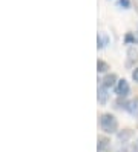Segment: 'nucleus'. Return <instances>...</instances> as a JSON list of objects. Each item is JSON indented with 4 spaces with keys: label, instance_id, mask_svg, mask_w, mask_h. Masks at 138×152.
Returning a JSON list of instances; mask_svg holds the SVG:
<instances>
[{
    "label": "nucleus",
    "instance_id": "f257e3e1",
    "mask_svg": "<svg viewBox=\"0 0 138 152\" xmlns=\"http://www.w3.org/2000/svg\"><path fill=\"white\" fill-rule=\"evenodd\" d=\"M100 126L106 134H114L118 129V121L114 115L110 114H103L100 117Z\"/></svg>",
    "mask_w": 138,
    "mask_h": 152
},
{
    "label": "nucleus",
    "instance_id": "f03ea898",
    "mask_svg": "<svg viewBox=\"0 0 138 152\" xmlns=\"http://www.w3.org/2000/svg\"><path fill=\"white\" fill-rule=\"evenodd\" d=\"M129 91H131V88H129V83L126 82V80H120V82L117 83V94L120 97H126L129 94Z\"/></svg>",
    "mask_w": 138,
    "mask_h": 152
},
{
    "label": "nucleus",
    "instance_id": "7ed1b4c3",
    "mask_svg": "<svg viewBox=\"0 0 138 152\" xmlns=\"http://www.w3.org/2000/svg\"><path fill=\"white\" fill-rule=\"evenodd\" d=\"M126 109L129 111V114H131V115L137 117V115H138V98H134V100L129 102L127 106H126Z\"/></svg>",
    "mask_w": 138,
    "mask_h": 152
},
{
    "label": "nucleus",
    "instance_id": "20e7f679",
    "mask_svg": "<svg viewBox=\"0 0 138 152\" xmlns=\"http://www.w3.org/2000/svg\"><path fill=\"white\" fill-rule=\"evenodd\" d=\"M117 82V75L115 74H107L104 78H103V86L104 88H112Z\"/></svg>",
    "mask_w": 138,
    "mask_h": 152
},
{
    "label": "nucleus",
    "instance_id": "39448f33",
    "mask_svg": "<svg viewBox=\"0 0 138 152\" xmlns=\"http://www.w3.org/2000/svg\"><path fill=\"white\" fill-rule=\"evenodd\" d=\"M132 135H134V132H132L131 129H124L123 132H118V140L123 141V143H126Z\"/></svg>",
    "mask_w": 138,
    "mask_h": 152
},
{
    "label": "nucleus",
    "instance_id": "423d86ee",
    "mask_svg": "<svg viewBox=\"0 0 138 152\" xmlns=\"http://www.w3.org/2000/svg\"><path fill=\"white\" fill-rule=\"evenodd\" d=\"M106 100H107V88L101 86V88L98 89V102H100L101 104H104Z\"/></svg>",
    "mask_w": 138,
    "mask_h": 152
},
{
    "label": "nucleus",
    "instance_id": "0eeeda50",
    "mask_svg": "<svg viewBox=\"0 0 138 152\" xmlns=\"http://www.w3.org/2000/svg\"><path fill=\"white\" fill-rule=\"evenodd\" d=\"M109 146V140L106 137H98V151H104Z\"/></svg>",
    "mask_w": 138,
    "mask_h": 152
},
{
    "label": "nucleus",
    "instance_id": "6e6552de",
    "mask_svg": "<svg viewBox=\"0 0 138 152\" xmlns=\"http://www.w3.org/2000/svg\"><path fill=\"white\" fill-rule=\"evenodd\" d=\"M97 68H98V72H106V71L109 69V65L106 63V61H103V60H98Z\"/></svg>",
    "mask_w": 138,
    "mask_h": 152
},
{
    "label": "nucleus",
    "instance_id": "1a4fd4ad",
    "mask_svg": "<svg viewBox=\"0 0 138 152\" xmlns=\"http://www.w3.org/2000/svg\"><path fill=\"white\" fill-rule=\"evenodd\" d=\"M137 61L138 60V52L135 51V49H131L129 51V61H127V66H131V61Z\"/></svg>",
    "mask_w": 138,
    "mask_h": 152
},
{
    "label": "nucleus",
    "instance_id": "9d476101",
    "mask_svg": "<svg viewBox=\"0 0 138 152\" xmlns=\"http://www.w3.org/2000/svg\"><path fill=\"white\" fill-rule=\"evenodd\" d=\"M107 42H109L107 37H104V35H101V34L98 35V48H103L104 45H107Z\"/></svg>",
    "mask_w": 138,
    "mask_h": 152
},
{
    "label": "nucleus",
    "instance_id": "9b49d317",
    "mask_svg": "<svg viewBox=\"0 0 138 152\" xmlns=\"http://www.w3.org/2000/svg\"><path fill=\"white\" fill-rule=\"evenodd\" d=\"M134 42H135V37H134V35H132L131 32L126 34V43H134Z\"/></svg>",
    "mask_w": 138,
    "mask_h": 152
},
{
    "label": "nucleus",
    "instance_id": "f8f14e48",
    "mask_svg": "<svg viewBox=\"0 0 138 152\" xmlns=\"http://www.w3.org/2000/svg\"><path fill=\"white\" fill-rule=\"evenodd\" d=\"M132 78H134L135 82L138 83V68H135V69L132 71Z\"/></svg>",
    "mask_w": 138,
    "mask_h": 152
},
{
    "label": "nucleus",
    "instance_id": "ddd939ff",
    "mask_svg": "<svg viewBox=\"0 0 138 152\" xmlns=\"http://www.w3.org/2000/svg\"><path fill=\"white\" fill-rule=\"evenodd\" d=\"M120 3H121V6H124V8H129V0H120Z\"/></svg>",
    "mask_w": 138,
    "mask_h": 152
},
{
    "label": "nucleus",
    "instance_id": "4468645a",
    "mask_svg": "<svg viewBox=\"0 0 138 152\" xmlns=\"http://www.w3.org/2000/svg\"><path fill=\"white\" fill-rule=\"evenodd\" d=\"M135 146H137V149H138V141H137V143H135Z\"/></svg>",
    "mask_w": 138,
    "mask_h": 152
}]
</instances>
